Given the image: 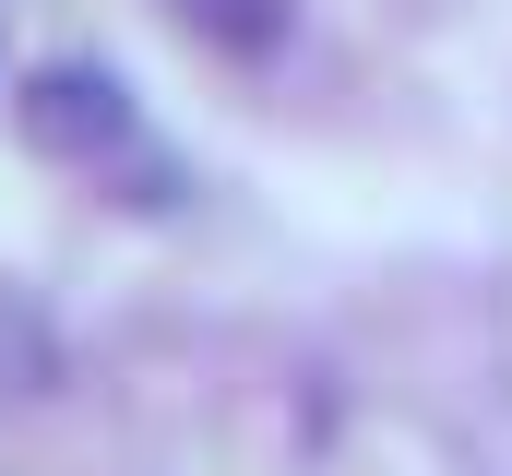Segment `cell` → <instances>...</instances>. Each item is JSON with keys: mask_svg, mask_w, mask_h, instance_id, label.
<instances>
[{"mask_svg": "<svg viewBox=\"0 0 512 476\" xmlns=\"http://www.w3.org/2000/svg\"><path fill=\"white\" fill-rule=\"evenodd\" d=\"M24 131H36L48 155H120L131 143V96L108 72L72 60V72H36V84H24Z\"/></svg>", "mask_w": 512, "mask_h": 476, "instance_id": "6da1fadb", "label": "cell"}, {"mask_svg": "<svg viewBox=\"0 0 512 476\" xmlns=\"http://www.w3.org/2000/svg\"><path fill=\"white\" fill-rule=\"evenodd\" d=\"M179 24H191L203 48H227V60L286 48V0H179Z\"/></svg>", "mask_w": 512, "mask_h": 476, "instance_id": "7a4b0ae2", "label": "cell"}]
</instances>
